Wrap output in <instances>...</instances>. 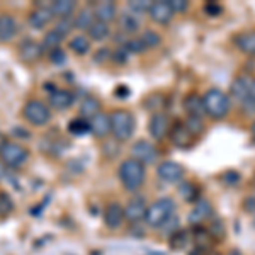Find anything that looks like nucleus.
<instances>
[{"label":"nucleus","instance_id":"1","mask_svg":"<svg viewBox=\"0 0 255 255\" xmlns=\"http://www.w3.org/2000/svg\"><path fill=\"white\" fill-rule=\"evenodd\" d=\"M118 175H119V180H121L123 187L129 192H134L145 184V177H146L145 165L139 163L138 160L129 157L121 162Z\"/></svg>","mask_w":255,"mask_h":255},{"label":"nucleus","instance_id":"2","mask_svg":"<svg viewBox=\"0 0 255 255\" xmlns=\"http://www.w3.org/2000/svg\"><path fill=\"white\" fill-rule=\"evenodd\" d=\"M172 216H175L174 199H170V197H160V199L153 201V203L148 206L146 215H145V223L150 226V228L160 230Z\"/></svg>","mask_w":255,"mask_h":255},{"label":"nucleus","instance_id":"3","mask_svg":"<svg viewBox=\"0 0 255 255\" xmlns=\"http://www.w3.org/2000/svg\"><path fill=\"white\" fill-rule=\"evenodd\" d=\"M204 114L213 119H223L230 111V96L221 89L211 87L203 96Z\"/></svg>","mask_w":255,"mask_h":255},{"label":"nucleus","instance_id":"4","mask_svg":"<svg viewBox=\"0 0 255 255\" xmlns=\"http://www.w3.org/2000/svg\"><path fill=\"white\" fill-rule=\"evenodd\" d=\"M111 134L116 141H128L134 133V116L126 109H116L109 113Z\"/></svg>","mask_w":255,"mask_h":255},{"label":"nucleus","instance_id":"5","mask_svg":"<svg viewBox=\"0 0 255 255\" xmlns=\"http://www.w3.org/2000/svg\"><path fill=\"white\" fill-rule=\"evenodd\" d=\"M22 116L29 125L32 126H46L51 119V109L48 104H44L43 101L38 99H31L24 104L22 108Z\"/></svg>","mask_w":255,"mask_h":255},{"label":"nucleus","instance_id":"6","mask_svg":"<svg viewBox=\"0 0 255 255\" xmlns=\"http://www.w3.org/2000/svg\"><path fill=\"white\" fill-rule=\"evenodd\" d=\"M27 157H29L27 148H24L22 145H19V143H15V141H7L2 153H0L2 163L10 168H19L27 160Z\"/></svg>","mask_w":255,"mask_h":255},{"label":"nucleus","instance_id":"7","mask_svg":"<svg viewBox=\"0 0 255 255\" xmlns=\"http://www.w3.org/2000/svg\"><path fill=\"white\" fill-rule=\"evenodd\" d=\"M255 87V77L249 75V73H242V75L235 77V80L232 82L230 87V101H235L237 104H244L247 97L250 96V92Z\"/></svg>","mask_w":255,"mask_h":255},{"label":"nucleus","instance_id":"8","mask_svg":"<svg viewBox=\"0 0 255 255\" xmlns=\"http://www.w3.org/2000/svg\"><path fill=\"white\" fill-rule=\"evenodd\" d=\"M184 174H186L184 167L180 163L174 162V160H165L157 167V175L160 177V180H163L167 184L180 182L184 179Z\"/></svg>","mask_w":255,"mask_h":255},{"label":"nucleus","instance_id":"9","mask_svg":"<svg viewBox=\"0 0 255 255\" xmlns=\"http://www.w3.org/2000/svg\"><path fill=\"white\" fill-rule=\"evenodd\" d=\"M157 148H155L153 143H150L148 139H138V141L133 143L131 146V158L138 160L143 165H148V163L155 162L157 158Z\"/></svg>","mask_w":255,"mask_h":255},{"label":"nucleus","instance_id":"10","mask_svg":"<svg viewBox=\"0 0 255 255\" xmlns=\"http://www.w3.org/2000/svg\"><path fill=\"white\" fill-rule=\"evenodd\" d=\"M146 209H148V204H146L145 197H143V196H133L125 206L126 220L129 221V223H133V225L139 223V221H145Z\"/></svg>","mask_w":255,"mask_h":255},{"label":"nucleus","instance_id":"11","mask_svg":"<svg viewBox=\"0 0 255 255\" xmlns=\"http://www.w3.org/2000/svg\"><path fill=\"white\" fill-rule=\"evenodd\" d=\"M148 15H150V19L153 20L155 24L162 26V24H168L174 19L175 12L170 5V0H155V2H151Z\"/></svg>","mask_w":255,"mask_h":255},{"label":"nucleus","instance_id":"12","mask_svg":"<svg viewBox=\"0 0 255 255\" xmlns=\"http://www.w3.org/2000/svg\"><path fill=\"white\" fill-rule=\"evenodd\" d=\"M126 221V215H125V206L123 204L116 203H109L104 209V225L111 230H116L119 226H123V223Z\"/></svg>","mask_w":255,"mask_h":255},{"label":"nucleus","instance_id":"13","mask_svg":"<svg viewBox=\"0 0 255 255\" xmlns=\"http://www.w3.org/2000/svg\"><path fill=\"white\" fill-rule=\"evenodd\" d=\"M170 129V119L165 113L158 111V113H153L150 118V123H148V131H150L151 138L155 139H162Z\"/></svg>","mask_w":255,"mask_h":255},{"label":"nucleus","instance_id":"14","mask_svg":"<svg viewBox=\"0 0 255 255\" xmlns=\"http://www.w3.org/2000/svg\"><path fill=\"white\" fill-rule=\"evenodd\" d=\"M43 44L34 39H22L19 44V56L26 63H34L43 55Z\"/></svg>","mask_w":255,"mask_h":255},{"label":"nucleus","instance_id":"15","mask_svg":"<svg viewBox=\"0 0 255 255\" xmlns=\"http://www.w3.org/2000/svg\"><path fill=\"white\" fill-rule=\"evenodd\" d=\"M89 129L96 138H106L111 134V116L101 111L92 119H89Z\"/></svg>","mask_w":255,"mask_h":255},{"label":"nucleus","instance_id":"16","mask_svg":"<svg viewBox=\"0 0 255 255\" xmlns=\"http://www.w3.org/2000/svg\"><path fill=\"white\" fill-rule=\"evenodd\" d=\"M53 19H55V15L49 10V5L36 7V9L31 10L29 15H27V22H29V26L34 27V29H43V27H46Z\"/></svg>","mask_w":255,"mask_h":255},{"label":"nucleus","instance_id":"17","mask_svg":"<svg viewBox=\"0 0 255 255\" xmlns=\"http://www.w3.org/2000/svg\"><path fill=\"white\" fill-rule=\"evenodd\" d=\"M73 101H75V97H73V94L67 89H55V90H51L48 96L49 106H51L53 109H58V111L68 109L70 106L73 104Z\"/></svg>","mask_w":255,"mask_h":255},{"label":"nucleus","instance_id":"18","mask_svg":"<svg viewBox=\"0 0 255 255\" xmlns=\"http://www.w3.org/2000/svg\"><path fill=\"white\" fill-rule=\"evenodd\" d=\"M17 31H19V26L14 15L0 14V41H2V43H7V41L14 39Z\"/></svg>","mask_w":255,"mask_h":255},{"label":"nucleus","instance_id":"19","mask_svg":"<svg viewBox=\"0 0 255 255\" xmlns=\"http://www.w3.org/2000/svg\"><path fill=\"white\" fill-rule=\"evenodd\" d=\"M94 14H96V19L101 20V22H113L114 19H116L118 15V7L114 2H111V0H102V2H97L96 5H94Z\"/></svg>","mask_w":255,"mask_h":255},{"label":"nucleus","instance_id":"20","mask_svg":"<svg viewBox=\"0 0 255 255\" xmlns=\"http://www.w3.org/2000/svg\"><path fill=\"white\" fill-rule=\"evenodd\" d=\"M75 9H77V3L73 0H55V2L49 3V10L58 19L72 17Z\"/></svg>","mask_w":255,"mask_h":255},{"label":"nucleus","instance_id":"21","mask_svg":"<svg viewBox=\"0 0 255 255\" xmlns=\"http://www.w3.org/2000/svg\"><path fill=\"white\" fill-rule=\"evenodd\" d=\"M96 14H94L92 7H84L79 10V14L73 15V22H75V29H84L89 31L90 26L96 22Z\"/></svg>","mask_w":255,"mask_h":255},{"label":"nucleus","instance_id":"22","mask_svg":"<svg viewBox=\"0 0 255 255\" xmlns=\"http://www.w3.org/2000/svg\"><path fill=\"white\" fill-rule=\"evenodd\" d=\"M119 26L126 34H134L139 29V15L133 14L131 10H125L119 15Z\"/></svg>","mask_w":255,"mask_h":255},{"label":"nucleus","instance_id":"23","mask_svg":"<svg viewBox=\"0 0 255 255\" xmlns=\"http://www.w3.org/2000/svg\"><path fill=\"white\" fill-rule=\"evenodd\" d=\"M101 113V101H99L97 97H94V96H87L82 101V104H80V118H84V119H92L96 114Z\"/></svg>","mask_w":255,"mask_h":255},{"label":"nucleus","instance_id":"24","mask_svg":"<svg viewBox=\"0 0 255 255\" xmlns=\"http://www.w3.org/2000/svg\"><path fill=\"white\" fill-rule=\"evenodd\" d=\"M184 108L189 118H203L204 114V106H203V97H199L197 94H191L186 101H184Z\"/></svg>","mask_w":255,"mask_h":255},{"label":"nucleus","instance_id":"25","mask_svg":"<svg viewBox=\"0 0 255 255\" xmlns=\"http://www.w3.org/2000/svg\"><path fill=\"white\" fill-rule=\"evenodd\" d=\"M235 43L240 51L255 56V31H245L242 34H238Z\"/></svg>","mask_w":255,"mask_h":255},{"label":"nucleus","instance_id":"26","mask_svg":"<svg viewBox=\"0 0 255 255\" xmlns=\"http://www.w3.org/2000/svg\"><path fill=\"white\" fill-rule=\"evenodd\" d=\"M211 215V204H209V201L206 199H199L196 203V206L192 208L191 215H189V220H191V223H201L203 220H206V218Z\"/></svg>","mask_w":255,"mask_h":255},{"label":"nucleus","instance_id":"27","mask_svg":"<svg viewBox=\"0 0 255 255\" xmlns=\"http://www.w3.org/2000/svg\"><path fill=\"white\" fill-rule=\"evenodd\" d=\"M170 136H172L170 138L172 143H174L175 146H179V148H187L189 145H191V139H192V134L189 133V129L184 125L175 126Z\"/></svg>","mask_w":255,"mask_h":255},{"label":"nucleus","instance_id":"28","mask_svg":"<svg viewBox=\"0 0 255 255\" xmlns=\"http://www.w3.org/2000/svg\"><path fill=\"white\" fill-rule=\"evenodd\" d=\"M87 34H89V39L104 41L106 38H109V36H111V27H109V24L101 22V20H96V22L90 26Z\"/></svg>","mask_w":255,"mask_h":255},{"label":"nucleus","instance_id":"29","mask_svg":"<svg viewBox=\"0 0 255 255\" xmlns=\"http://www.w3.org/2000/svg\"><path fill=\"white\" fill-rule=\"evenodd\" d=\"M68 46L73 53H75V55H87L89 49H90V39H89V36L77 34L70 39Z\"/></svg>","mask_w":255,"mask_h":255},{"label":"nucleus","instance_id":"30","mask_svg":"<svg viewBox=\"0 0 255 255\" xmlns=\"http://www.w3.org/2000/svg\"><path fill=\"white\" fill-rule=\"evenodd\" d=\"M63 36L60 34L58 31L53 27V29H49L46 34H44V38H43V41H41V44H43V48L44 49H56V48H60V44L63 43Z\"/></svg>","mask_w":255,"mask_h":255},{"label":"nucleus","instance_id":"31","mask_svg":"<svg viewBox=\"0 0 255 255\" xmlns=\"http://www.w3.org/2000/svg\"><path fill=\"white\" fill-rule=\"evenodd\" d=\"M139 39L143 41V44H145V48H146V49L157 48L158 44L162 43V38H160V34H158L157 31H153V29L143 31V34L139 36Z\"/></svg>","mask_w":255,"mask_h":255},{"label":"nucleus","instance_id":"32","mask_svg":"<svg viewBox=\"0 0 255 255\" xmlns=\"http://www.w3.org/2000/svg\"><path fill=\"white\" fill-rule=\"evenodd\" d=\"M68 131L72 134H85L89 133V121L84 118H77V119H72L68 125Z\"/></svg>","mask_w":255,"mask_h":255},{"label":"nucleus","instance_id":"33","mask_svg":"<svg viewBox=\"0 0 255 255\" xmlns=\"http://www.w3.org/2000/svg\"><path fill=\"white\" fill-rule=\"evenodd\" d=\"M179 192H180V196H182L184 199L187 201V203H192V201H196L197 197H199L197 187L192 182H182V186H180Z\"/></svg>","mask_w":255,"mask_h":255},{"label":"nucleus","instance_id":"34","mask_svg":"<svg viewBox=\"0 0 255 255\" xmlns=\"http://www.w3.org/2000/svg\"><path fill=\"white\" fill-rule=\"evenodd\" d=\"M150 7H151V2H148V0H131V2H128V10H131L136 15L148 14Z\"/></svg>","mask_w":255,"mask_h":255},{"label":"nucleus","instance_id":"35","mask_svg":"<svg viewBox=\"0 0 255 255\" xmlns=\"http://www.w3.org/2000/svg\"><path fill=\"white\" fill-rule=\"evenodd\" d=\"M55 29L60 32L61 36H68L72 29H75V22H73V15L72 17H65V19H58V22L55 24Z\"/></svg>","mask_w":255,"mask_h":255},{"label":"nucleus","instance_id":"36","mask_svg":"<svg viewBox=\"0 0 255 255\" xmlns=\"http://www.w3.org/2000/svg\"><path fill=\"white\" fill-rule=\"evenodd\" d=\"M189 129V133L192 136H197L199 133H203L204 129V123H203V118H187L186 119V125H184Z\"/></svg>","mask_w":255,"mask_h":255},{"label":"nucleus","instance_id":"37","mask_svg":"<svg viewBox=\"0 0 255 255\" xmlns=\"http://www.w3.org/2000/svg\"><path fill=\"white\" fill-rule=\"evenodd\" d=\"M123 48L126 49L128 53H141V51H145V44H143V41L139 39V36L138 38H129V39H126V43L123 44Z\"/></svg>","mask_w":255,"mask_h":255},{"label":"nucleus","instance_id":"38","mask_svg":"<svg viewBox=\"0 0 255 255\" xmlns=\"http://www.w3.org/2000/svg\"><path fill=\"white\" fill-rule=\"evenodd\" d=\"M12 209H14V203L10 196L7 192H0V216H7Z\"/></svg>","mask_w":255,"mask_h":255},{"label":"nucleus","instance_id":"39","mask_svg":"<svg viewBox=\"0 0 255 255\" xmlns=\"http://www.w3.org/2000/svg\"><path fill=\"white\" fill-rule=\"evenodd\" d=\"M242 108L245 109V113L249 114V116H255V87L252 92H250V96L247 97V101L242 104Z\"/></svg>","mask_w":255,"mask_h":255},{"label":"nucleus","instance_id":"40","mask_svg":"<svg viewBox=\"0 0 255 255\" xmlns=\"http://www.w3.org/2000/svg\"><path fill=\"white\" fill-rule=\"evenodd\" d=\"M65 60H67V55H65V51L61 48H56L49 51V61H51V63L60 65V63H63Z\"/></svg>","mask_w":255,"mask_h":255},{"label":"nucleus","instance_id":"41","mask_svg":"<svg viewBox=\"0 0 255 255\" xmlns=\"http://www.w3.org/2000/svg\"><path fill=\"white\" fill-rule=\"evenodd\" d=\"M111 55H113V53H111L109 48H101L94 53V61H96V63H104L106 60L111 58Z\"/></svg>","mask_w":255,"mask_h":255},{"label":"nucleus","instance_id":"42","mask_svg":"<svg viewBox=\"0 0 255 255\" xmlns=\"http://www.w3.org/2000/svg\"><path fill=\"white\" fill-rule=\"evenodd\" d=\"M111 56H113V60L116 61V63H126L128 58H129V53H128L125 48H119Z\"/></svg>","mask_w":255,"mask_h":255},{"label":"nucleus","instance_id":"43","mask_svg":"<svg viewBox=\"0 0 255 255\" xmlns=\"http://www.w3.org/2000/svg\"><path fill=\"white\" fill-rule=\"evenodd\" d=\"M177 228H179V218H177V216H172L170 220H168L167 223L163 225L160 230H165V232H168V233H175V232H177Z\"/></svg>","mask_w":255,"mask_h":255},{"label":"nucleus","instance_id":"44","mask_svg":"<svg viewBox=\"0 0 255 255\" xmlns=\"http://www.w3.org/2000/svg\"><path fill=\"white\" fill-rule=\"evenodd\" d=\"M170 5H172V9H174L175 14L177 12H186L189 9L187 0H170Z\"/></svg>","mask_w":255,"mask_h":255},{"label":"nucleus","instance_id":"45","mask_svg":"<svg viewBox=\"0 0 255 255\" xmlns=\"http://www.w3.org/2000/svg\"><path fill=\"white\" fill-rule=\"evenodd\" d=\"M225 182L230 184V186H235V184L240 182V174L235 170H228L225 174Z\"/></svg>","mask_w":255,"mask_h":255},{"label":"nucleus","instance_id":"46","mask_svg":"<svg viewBox=\"0 0 255 255\" xmlns=\"http://www.w3.org/2000/svg\"><path fill=\"white\" fill-rule=\"evenodd\" d=\"M244 209L247 213H252V215H255V196H249L244 201Z\"/></svg>","mask_w":255,"mask_h":255},{"label":"nucleus","instance_id":"47","mask_svg":"<svg viewBox=\"0 0 255 255\" xmlns=\"http://www.w3.org/2000/svg\"><path fill=\"white\" fill-rule=\"evenodd\" d=\"M5 143H7V138H5V134H3V133H0V153H2L3 146H5Z\"/></svg>","mask_w":255,"mask_h":255},{"label":"nucleus","instance_id":"48","mask_svg":"<svg viewBox=\"0 0 255 255\" xmlns=\"http://www.w3.org/2000/svg\"><path fill=\"white\" fill-rule=\"evenodd\" d=\"M250 133H252V139H254V143H255V121L252 123V128H250Z\"/></svg>","mask_w":255,"mask_h":255},{"label":"nucleus","instance_id":"49","mask_svg":"<svg viewBox=\"0 0 255 255\" xmlns=\"http://www.w3.org/2000/svg\"><path fill=\"white\" fill-rule=\"evenodd\" d=\"M254 225H255V215H254Z\"/></svg>","mask_w":255,"mask_h":255}]
</instances>
